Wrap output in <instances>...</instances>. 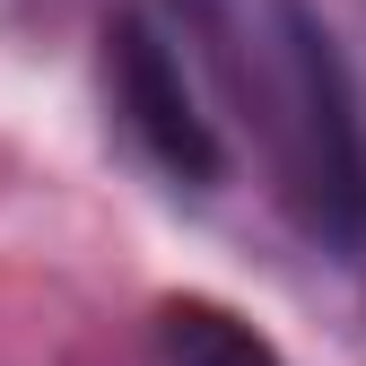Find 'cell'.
<instances>
[{
  "label": "cell",
  "mask_w": 366,
  "mask_h": 366,
  "mask_svg": "<svg viewBox=\"0 0 366 366\" xmlns=\"http://www.w3.org/2000/svg\"><path fill=\"white\" fill-rule=\"evenodd\" d=\"M149 349H157V366H288L270 349V332H253L218 297H166L149 323Z\"/></svg>",
  "instance_id": "obj_3"
},
{
  "label": "cell",
  "mask_w": 366,
  "mask_h": 366,
  "mask_svg": "<svg viewBox=\"0 0 366 366\" xmlns=\"http://www.w3.org/2000/svg\"><path fill=\"white\" fill-rule=\"evenodd\" d=\"M105 105L122 122V140L166 183L209 192L227 174V140H218V122H209L201 87H192V61H183L166 18H149V9H114L105 18Z\"/></svg>",
  "instance_id": "obj_2"
},
{
  "label": "cell",
  "mask_w": 366,
  "mask_h": 366,
  "mask_svg": "<svg viewBox=\"0 0 366 366\" xmlns=\"http://www.w3.org/2000/svg\"><path fill=\"white\" fill-rule=\"evenodd\" d=\"M262 122L280 201L323 253H366V114L340 35L314 0H262Z\"/></svg>",
  "instance_id": "obj_1"
}]
</instances>
